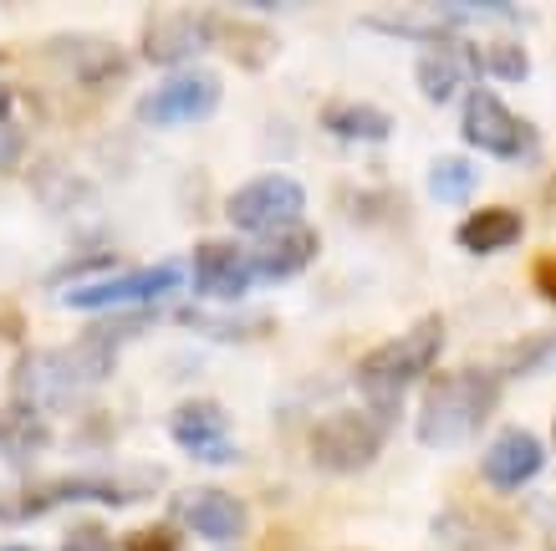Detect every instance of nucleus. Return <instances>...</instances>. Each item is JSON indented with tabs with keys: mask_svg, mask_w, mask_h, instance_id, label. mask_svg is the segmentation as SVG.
<instances>
[{
	"mask_svg": "<svg viewBox=\"0 0 556 551\" xmlns=\"http://www.w3.org/2000/svg\"><path fill=\"white\" fill-rule=\"evenodd\" d=\"M143 322H128V327H102V333H83L72 348H47V352H21L16 367H11V393H16V409L31 418L47 414H67L83 403L87 388H98L113 363H118V342L128 333H138Z\"/></svg>",
	"mask_w": 556,
	"mask_h": 551,
	"instance_id": "nucleus-1",
	"label": "nucleus"
},
{
	"mask_svg": "<svg viewBox=\"0 0 556 551\" xmlns=\"http://www.w3.org/2000/svg\"><path fill=\"white\" fill-rule=\"evenodd\" d=\"M495 403H501V367L470 363L455 367V373H439L434 384L424 388L414 435L429 450H459L490 424Z\"/></svg>",
	"mask_w": 556,
	"mask_h": 551,
	"instance_id": "nucleus-2",
	"label": "nucleus"
},
{
	"mask_svg": "<svg viewBox=\"0 0 556 551\" xmlns=\"http://www.w3.org/2000/svg\"><path fill=\"white\" fill-rule=\"evenodd\" d=\"M439 352H444V317H439V312H424L414 327H404L399 337H388V342H378L372 352H363V363L353 367V384H357V393L378 409V418L388 424V418L399 414V403H404L408 388L434 367Z\"/></svg>",
	"mask_w": 556,
	"mask_h": 551,
	"instance_id": "nucleus-3",
	"label": "nucleus"
},
{
	"mask_svg": "<svg viewBox=\"0 0 556 551\" xmlns=\"http://www.w3.org/2000/svg\"><path fill=\"white\" fill-rule=\"evenodd\" d=\"M383 418L378 414H363V409H338V414H327L312 429L306 439V454H312V465L321 475H363V469L383 454Z\"/></svg>",
	"mask_w": 556,
	"mask_h": 551,
	"instance_id": "nucleus-4",
	"label": "nucleus"
},
{
	"mask_svg": "<svg viewBox=\"0 0 556 551\" xmlns=\"http://www.w3.org/2000/svg\"><path fill=\"white\" fill-rule=\"evenodd\" d=\"M219 98H225L219 72L185 67V72H169L159 87H149V92L138 98L134 117L149 123V128H185V123H200V117L215 113Z\"/></svg>",
	"mask_w": 556,
	"mask_h": 551,
	"instance_id": "nucleus-5",
	"label": "nucleus"
},
{
	"mask_svg": "<svg viewBox=\"0 0 556 551\" xmlns=\"http://www.w3.org/2000/svg\"><path fill=\"white\" fill-rule=\"evenodd\" d=\"M302 210H306V189L291 174H255L240 189H230V200H225V220L245 235L287 230V225L302 220Z\"/></svg>",
	"mask_w": 556,
	"mask_h": 551,
	"instance_id": "nucleus-6",
	"label": "nucleus"
},
{
	"mask_svg": "<svg viewBox=\"0 0 556 551\" xmlns=\"http://www.w3.org/2000/svg\"><path fill=\"white\" fill-rule=\"evenodd\" d=\"M459 138H465L470 149L490 153V159H526V153L536 149V128H531L526 117L510 113L490 87H470V92H465Z\"/></svg>",
	"mask_w": 556,
	"mask_h": 551,
	"instance_id": "nucleus-7",
	"label": "nucleus"
},
{
	"mask_svg": "<svg viewBox=\"0 0 556 551\" xmlns=\"http://www.w3.org/2000/svg\"><path fill=\"white\" fill-rule=\"evenodd\" d=\"M185 266L179 261H159V266H138V271H118V276H98V281L72 286L67 306L72 312H113V306H153L169 291H179Z\"/></svg>",
	"mask_w": 556,
	"mask_h": 551,
	"instance_id": "nucleus-8",
	"label": "nucleus"
},
{
	"mask_svg": "<svg viewBox=\"0 0 556 551\" xmlns=\"http://www.w3.org/2000/svg\"><path fill=\"white\" fill-rule=\"evenodd\" d=\"M215 47V11H189V5H174V11H153L143 21V36H138V51L153 67H174L185 72L194 57Z\"/></svg>",
	"mask_w": 556,
	"mask_h": 551,
	"instance_id": "nucleus-9",
	"label": "nucleus"
},
{
	"mask_svg": "<svg viewBox=\"0 0 556 551\" xmlns=\"http://www.w3.org/2000/svg\"><path fill=\"white\" fill-rule=\"evenodd\" d=\"M230 435H236V424L225 414V403L215 399H185L169 414V439L200 465H230L236 460V439Z\"/></svg>",
	"mask_w": 556,
	"mask_h": 551,
	"instance_id": "nucleus-10",
	"label": "nucleus"
},
{
	"mask_svg": "<svg viewBox=\"0 0 556 551\" xmlns=\"http://www.w3.org/2000/svg\"><path fill=\"white\" fill-rule=\"evenodd\" d=\"M174 516H179L185 531L204 536L215 547L240 541V536L251 531V505L240 501V496H230V490H219V485H189V490H179L174 496Z\"/></svg>",
	"mask_w": 556,
	"mask_h": 551,
	"instance_id": "nucleus-11",
	"label": "nucleus"
},
{
	"mask_svg": "<svg viewBox=\"0 0 556 551\" xmlns=\"http://www.w3.org/2000/svg\"><path fill=\"white\" fill-rule=\"evenodd\" d=\"M189 281H194V291H200L204 301H240L255 286L251 251H245L240 240H204L200 251H194Z\"/></svg>",
	"mask_w": 556,
	"mask_h": 551,
	"instance_id": "nucleus-12",
	"label": "nucleus"
},
{
	"mask_svg": "<svg viewBox=\"0 0 556 551\" xmlns=\"http://www.w3.org/2000/svg\"><path fill=\"white\" fill-rule=\"evenodd\" d=\"M541 465H546V450H541V439L531 435V429H506V435L490 439V450L480 454V475H485V485L501 490V496L531 485L541 475Z\"/></svg>",
	"mask_w": 556,
	"mask_h": 551,
	"instance_id": "nucleus-13",
	"label": "nucleus"
},
{
	"mask_svg": "<svg viewBox=\"0 0 556 551\" xmlns=\"http://www.w3.org/2000/svg\"><path fill=\"white\" fill-rule=\"evenodd\" d=\"M475 72H480V47H470V41L450 36V41H434V47H424L419 67H414V83H419L424 98L444 108V102H455V92L470 83Z\"/></svg>",
	"mask_w": 556,
	"mask_h": 551,
	"instance_id": "nucleus-14",
	"label": "nucleus"
},
{
	"mask_svg": "<svg viewBox=\"0 0 556 551\" xmlns=\"http://www.w3.org/2000/svg\"><path fill=\"white\" fill-rule=\"evenodd\" d=\"M47 57L67 72V77H77V83H87V87H108L128 72L123 47L102 41V36H56V41L47 47Z\"/></svg>",
	"mask_w": 556,
	"mask_h": 551,
	"instance_id": "nucleus-15",
	"label": "nucleus"
},
{
	"mask_svg": "<svg viewBox=\"0 0 556 551\" xmlns=\"http://www.w3.org/2000/svg\"><path fill=\"white\" fill-rule=\"evenodd\" d=\"M321 251V235L296 220L287 230H270L261 235V246L251 251V266H255V281H287V276H302Z\"/></svg>",
	"mask_w": 556,
	"mask_h": 551,
	"instance_id": "nucleus-16",
	"label": "nucleus"
},
{
	"mask_svg": "<svg viewBox=\"0 0 556 551\" xmlns=\"http://www.w3.org/2000/svg\"><path fill=\"white\" fill-rule=\"evenodd\" d=\"M215 47L245 72H266L281 57V36L261 26V21H230L215 11Z\"/></svg>",
	"mask_w": 556,
	"mask_h": 551,
	"instance_id": "nucleus-17",
	"label": "nucleus"
},
{
	"mask_svg": "<svg viewBox=\"0 0 556 551\" xmlns=\"http://www.w3.org/2000/svg\"><path fill=\"white\" fill-rule=\"evenodd\" d=\"M521 235H526L521 210H510V204H485V210H475V215L459 220L455 240L470 255H495V251H510Z\"/></svg>",
	"mask_w": 556,
	"mask_h": 551,
	"instance_id": "nucleus-18",
	"label": "nucleus"
},
{
	"mask_svg": "<svg viewBox=\"0 0 556 551\" xmlns=\"http://www.w3.org/2000/svg\"><path fill=\"white\" fill-rule=\"evenodd\" d=\"M321 128L342 143H383L393 134V117L372 102H327L321 108Z\"/></svg>",
	"mask_w": 556,
	"mask_h": 551,
	"instance_id": "nucleus-19",
	"label": "nucleus"
},
{
	"mask_svg": "<svg viewBox=\"0 0 556 551\" xmlns=\"http://www.w3.org/2000/svg\"><path fill=\"white\" fill-rule=\"evenodd\" d=\"M475 184H480V174H475L470 159H465V153H444V159H434V164H429L424 189H429L439 204H465L475 195Z\"/></svg>",
	"mask_w": 556,
	"mask_h": 551,
	"instance_id": "nucleus-20",
	"label": "nucleus"
},
{
	"mask_svg": "<svg viewBox=\"0 0 556 551\" xmlns=\"http://www.w3.org/2000/svg\"><path fill=\"white\" fill-rule=\"evenodd\" d=\"M480 72L501 77V83H526L531 77V57H526V47L516 36H495V41L480 47Z\"/></svg>",
	"mask_w": 556,
	"mask_h": 551,
	"instance_id": "nucleus-21",
	"label": "nucleus"
},
{
	"mask_svg": "<svg viewBox=\"0 0 556 551\" xmlns=\"http://www.w3.org/2000/svg\"><path fill=\"white\" fill-rule=\"evenodd\" d=\"M363 26L368 32H383V36H414V41H450V26H424V16H414V11H368L363 16Z\"/></svg>",
	"mask_w": 556,
	"mask_h": 551,
	"instance_id": "nucleus-22",
	"label": "nucleus"
},
{
	"mask_svg": "<svg viewBox=\"0 0 556 551\" xmlns=\"http://www.w3.org/2000/svg\"><path fill=\"white\" fill-rule=\"evenodd\" d=\"M556 352V337L552 333H531L521 337L516 348H506V363H501V373H531V367H541L546 358Z\"/></svg>",
	"mask_w": 556,
	"mask_h": 551,
	"instance_id": "nucleus-23",
	"label": "nucleus"
},
{
	"mask_svg": "<svg viewBox=\"0 0 556 551\" xmlns=\"http://www.w3.org/2000/svg\"><path fill=\"white\" fill-rule=\"evenodd\" d=\"M123 551H179V541H174L169 526H143L123 541Z\"/></svg>",
	"mask_w": 556,
	"mask_h": 551,
	"instance_id": "nucleus-24",
	"label": "nucleus"
},
{
	"mask_svg": "<svg viewBox=\"0 0 556 551\" xmlns=\"http://www.w3.org/2000/svg\"><path fill=\"white\" fill-rule=\"evenodd\" d=\"M62 551H118V547H113V536L92 521V526H77V531L62 541Z\"/></svg>",
	"mask_w": 556,
	"mask_h": 551,
	"instance_id": "nucleus-25",
	"label": "nucleus"
},
{
	"mask_svg": "<svg viewBox=\"0 0 556 551\" xmlns=\"http://www.w3.org/2000/svg\"><path fill=\"white\" fill-rule=\"evenodd\" d=\"M531 286H536L541 297L556 306V255H536V266H531Z\"/></svg>",
	"mask_w": 556,
	"mask_h": 551,
	"instance_id": "nucleus-26",
	"label": "nucleus"
},
{
	"mask_svg": "<svg viewBox=\"0 0 556 551\" xmlns=\"http://www.w3.org/2000/svg\"><path fill=\"white\" fill-rule=\"evenodd\" d=\"M16 153H21V138L11 134V128H0V168L16 164Z\"/></svg>",
	"mask_w": 556,
	"mask_h": 551,
	"instance_id": "nucleus-27",
	"label": "nucleus"
},
{
	"mask_svg": "<svg viewBox=\"0 0 556 551\" xmlns=\"http://www.w3.org/2000/svg\"><path fill=\"white\" fill-rule=\"evenodd\" d=\"M5 117H11V87L0 83V128H5Z\"/></svg>",
	"mask_w": 556,
	"mask_h": 551,
	"instance_id": "nucleus-28",
	"label": "nucleus"
},
{
	"mask_svg": "<svg viewBox=\"0 0 556 551\" xmlns=\"http://www.w3.org/2000/svg\"><path fill=\"white\" fill-rule=\"evenodd\" d=\"M0 551H31V547H0Z\"/></svg>",
	"mask_w": 556,
	"mask_h": 551,
	"instance_id": "nucleus-29",
	"label": "nucleus"
},
{
	"mask_svg": "<svg viewBox=\"0 0 556 551\" xmlns=\"http://www.w3.org/2000/svg\"><path fill=\"white\" fill-rule=\"evenodd\" d=\"M552 444H556V424H552Z\"/></svg>",
	"mask_w": 556,
	"mask_h": 551,
	"instance_id": "nucleus-30",
	"label": "nucleus"
}]
</instances>
